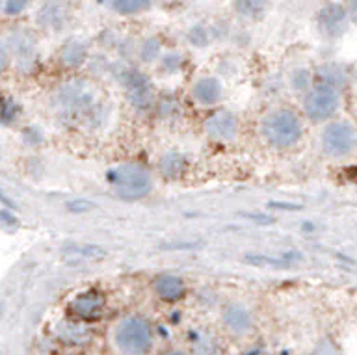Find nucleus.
<instances>
[{
    "label": "nucleus",
    "instance_id": "32",
    "mask_svg": "<svg viewBox=\"0 0 357 355\" xmlns=\"http://www.w3.org/2000/svg\"><path fill=\"white\" fill-rule=\"evenodd\" d=\"M346 10H348L351 24L357 27V0H346Z\"/></svg>",
    "mask_w": 357,
    "mask_h": 355
},
{
    "label": "nucleus",
    "instance_id": "25",
    "mask_svg": "<svg viewBox=\"0 0 357 355\" xmlns=\"http://www.w3.org/2000/svg\"><path fill=\"white\" fill-rule=\"evenodd\" d=\"M156 66H158L160 73H164L166 77H175L186 66V56L181 50H164L160 60L156 61Z\"/></svg>",
    "mask_w": 357,
    "mask_h": 355
},
{
    "label": "nucleus",
    "instance_id": "9",
    "mask_svg": "<svg viewBox=\"0 0 357 355\" xmlns=\"http://www.w3.org/2000/svg\"><path fill=\"white\" fill-rule=\"evenodd\" d=\"M203 134L218 144H231L240 136V117L229 108L218 106L203 119Z\"/></svg>",
    "mask_w": 357,
    "mask_h": 355
},
{
    "label": "nucleus",
    "instance_id": "16",
    "mask_svg": "<svg viewBox=\"0 0 357 355\" xmlns=\"http://www.w3.org/2000/svg\"><path fill=\"white\" fill-rule=\"evenodd\" d=\"M190 162L188 156L183 151L169 149L158 158V173L166 181H178L184 177V173L188 169Z\"/></svg>",
    "mask_w": 357,
    "mask_h": 355
},
{
    "label": "nucleus",
    "instance_id": "6",
    "mask_svg": "<svg viewBox=\"0 0 357 355\" xmlns=\"http://www.w3.org/2000/svg\"><path fill=\"white\" fill-rule=\"evenodd\" d=\"M318 147L329 160H346L357 153V125L344 117L324 123L318 134Z\"/></svg>",
    "mask_w": 357,
    "mask_h": 355
},
{
    "label": "nucleus",
    "instance_id": "20",
    "mask_svg": "<svg viewBox=\"0 0 357 355\" xmlns=\"http://www.w3.org/2000/svg\"><path fill=\"white\" fill-rule=\"evenodd\" d=\"M303 261V255L300 251H284L283 255H264V253H255V255H245V262L259 268H289L296 262Z\"/></svg>",
    "mask_w": 357,
    "mask_h": 355
},
{
    "label": "nucleus",
    "instance_id": "14",
    "mask_svg": "<svg viewBox=\"0 0 357 355\" xmlns=\"http://www.w3.org/2000/svg\"><path fill=\"white\" fill-rule=\"evenodd\" d=\"M69 21V10L63 0H47L38 11V24L43 30L58 32Z\"/></svg>",
    "mask_w": 357,
    "mask_h": 355
},
{
    "label": "nucleus",
    "instance_id": "34",
    "mask_svg": "<svg viewBox=\"0 0 357 355\" xmlns=\"http://www.w3.org/2000/svg\"><path fill=\"white\" fill-rule=\"evenodd\" d=\"M160 355H188L184 350H178V348H173V350H167Z\"/></svg>",
    "mask_w": 357,
    "mask_h": 355
},
{
    "label": "nucleus",
    "instance_id": "30",
    "mask_svg": "<svg viewBox=\"0 0 357 355\" xmlns=\"http://www.w3.org/2000/svg\"><path fill=\"white\" fill-rule=\"evenodd\" d=\"M312 355H337V350H335V346L329 340H322Z\"/></svg>",
    "mask_w": 357,
    "mask_h": 355
},
{
    "label": "nucleus",
    "instance_id": "4",
    "mask_svg": "<svg viewBox=\"0 0 357 355\" xmlns=\"http://www.w3.org/2000/svg\"><path fill=\"white\" fill-rule=\"evenodd\" d=\"M110 75L116 77V80L123 88L125 99L132 110L139 112V114L155 110L158 95H156L155 84L147 73H144L138 67L128 66V63H125V60H119L117 63H112Z\"/></svg>",
    "mask_w": 357,
    "mask_h": 355
},
{
    "label": "nucleus",
    "instance_id": "29",
    "mask_svg": "<svg viewBox=\"0 0 357 355\" xmlns=\"http://www.w3.org/2000/svg\"><path fill=\"white\" fill-rule=\"evenodd\" d=\"M8 63H10V49L4 41H0V75L6 71Z\"/></svg>",
    "mask_w": 357,
    "mask_h": 355
},
{
    "label": "nucleus",
    "instance_id": "33",
    "mask_svg": "<svg viewBox=\"0 0 357 355\" xmlns=\"http://www.w3.org/2000/svg\"><path fill=\"white\" fill-rule=\"evenodd\" d=\"M0 203L4 206H8V209H13V203H11V199H8L2 192H0Z\"/></svg>",
    "mask_w": 357,
    "mask_h": 355
},
{
    "label": "nucleus",
    "instance_id": "13",
    "mask_svg": "<svg viewBox=\"0 0 357 355\" xmlns=\"http://www.w3.org/2000/svg\"><path fill=\"white\" fill-rule=\"evenodd\" d=\"M153 292L164 303H177L184 300L188 292V285L181 275L175 273H160L153 279Z\"/></svg>",
    "mask_w": 357,
    "mask_h": 355
},
{
    "label": "nucleus",
    "instance_id": "7",
    "mask_svg": "<svg viewBox=\"0 0 357 355\" xmlns=\"http://www.w3.org/2000/svg\"><path fill=\"white\" fill-rule=\"evenodd\" d=\"M342 103L344 99L340 89L317 82L301 97V116L312 125H324L339 116Z\"/></svg>",
    "mask_w": 357,
    "mask_h": 355
},
{
    "label": "nucleus",
    "instance_id": "27",
    "mask_svg": "<svg viewBox=\"0 0 357 355\" xmlns=\"http://www.w3.org/2000/svg\"><path fill=\"white\" fill-rule=\"evenodd\" d=\"M30 0H0V13L4 17H19L28 10Z\"/></svg>",
    "mask_w": 357,
    "mask_h": 355
},
{
    "label": "nucleus",
    "instance_id": "12",
    "mask_svg": "<svg viewBox=\"0 0 357 355\" xmlns=\"http://www.w3.org/2000/svg\"><path fill=\"white\" fill-rule=\"evenodd\" d=\"M222 322L229 333L236 335V337H244V335L253 331L255 318H253V312L248 307L233 301V303H227L223 307Z\"/></svg>",
    "mask_w": 357,
    "mask_h": 355
},
{
    "label": "nucleus",
    "instance_id": "1",
    "mask_svg": "<svg viewBox=\"0 0 357 355\" xmlns=\"http://www.w3.org/2000/svg\"><path fill=\"white\" fill-rule=\"evenodd\" d=\"M56 106L67 119H78L88 127H97L108 119L106 103H100L97 91L88 80H71L61 86L56 95Z\"/></svg>",
    "mask_w": 357,
    "mask_h": 355
},
{
    "label": "nucleus",
    "instance_id": "5",
    "mask_svg": "<svg viewBox=\"0 0 357 355\" xmlns=\"http://www.w3.org/2000/svg\"><path fill=\"white\" fill-rule=\"evenodd\" d=\"M112 345L121 355H149L155 346V331L139 315H128L112 329Z\"/></svg>",
    "mask_w": 357,
    "mask_h": 355
},
{
    "label": "nucleus",
    "instance_id": "11",
    "mask_svg": "<svg viewBox=\"0 0 357 355\" xmlns=\"http://www.w3.org/2000/svg\"><path fill=\"white\" fill-rule=\"evenodd\" d=\"M105 307V294L97 289H89L84 290V292H80V294H77L73 298L71 305H69V311H71L78 320L93 322V320H99V318L102 317Z\"/></svg>",
    "mask_w": 357,
    "mask_h": 355
},
{
    "label": "nucleus",
    "instance_id": "15",
    "mask_svg": "<svg viewBox=\"0 0 357 355\" xmlns=\"http://www.w3.org/2000/svg\"><path fill=\"white\" fill-rule=\"evenodd\" d=\"M314 73H317V82L333 86V88L340 89L342 93L351 84V73L340 61H324L314 69Z\"/></svg>",
    "mask_w": 357,
    "mask_h": 355
},
{
    "label": "nucleus",
    "instance_id": "18",
    "mask_svg": "<svg viewBox=\"0 0 357 355\" xmlns=\"http://www.w3.org/2000/svg\"><path fill=\"white\" fill-rule=\"evenodd\" d=\"M91 58L89 54V47L86 41L78 38L67 39L66 43L61 45L60 49V61L69 69H78V67L86 66Z\"/></svg>",
    "mask_w": 357,
    "mask_h": 355
},
{
    "label": "nucleus",
    "instance_id": "10",
    "mask_svg": "<svg viewBox=\"0 0 357 355\" xmlns=\"http://www.w3.org/2000/svg\"><path fill=\"white\" fill-rule=\"evenodd\" d=\"M190 100L197 108L203 110H214L218 106H222L223 97H225V86L222 78L218 75H197L188 86Z\"/></svg>",
    "mask_w": 357,
    "mask_h": 355
},
{
    "label": "nucleus",
    "instance_id": "28",
    "mask_svg": "<svg viewBox=\"0 0 357 355\" xmlns=\"http://www.w3.org/2000/svg\"><path fill=\"white\" fill-rule=\"evenodd\" d=\"M67 211L75 212V214H82V212H89L95 209V203L88 199H75L67 203Z\"/></svg>",
    "mask_w": 357,
    "mask_h": 355
},
{
    "label": "nucleus",
    "instance_id": "22",
    "mask_svg": "<svg viewBox=\"0 0 357 355\" xmlns=\"http://www.w3.org/2000/svg\"><path fill=\"white\" fill-rule=\"evenodd\" d=\"M105 4L119 17H139L153 8V0H105Z\"/></svg>",
    "mask_w": 357,
    "mask_h": 355
},
{
    "label": "nucleus",
    "instance_id": "3",
    "mask_svg": "<svg viewBox=\"0 0 357 355\" xmlns=\"http://www.w3.org/2000/svg\"><path fill=\"white\" fill-rule=\"evenodd\" d=\"M105 181L117 197L127 201L144 199L155 188L153 173L139 162H121L112 166L106 172Z\"/></svg>",
    "mask_w": 357,
    "mask_h": 355
},
{
    "label": "nucleus",
    "instance_id": "2",
    "mask_svg": "<svg viewBox=\"0 0 357 355\" xmlns=\"http://www.w3.org/2000/svg\"><path fill=\"white\" fill-rule=\"evenodd\" d=\"M303 121L300 112L290 106H272L259 119V136L270 149L290 151L303 138Z\"/></svg>",
    "mask_w": 357,
    "mask_h": 355
},
{
    "label": "nucleus",
    "instance_id": "26",
    "mask_svg": "<svg viewBox=\"0 0 357 355\" xmlns=\"http://www.w3.org/2000/svg\"><path fill=\"white\" fill-rule=\"evenodd\" d=\"M19 105L10 97H0V123L2 125H10L19 117Z\"/></svg>",
    "mask_w": 357,
    "mask_h": 355
},
{
    "label": "nucleus",
    "instance_id": "31",
    "mask_svg": "<svg viewBox=\"0 0 357 355\" xmlns=\"http://www.w3.org/2000/svg\"><path fill=\"white\" fill-rule=\"evenodd\" d=\"M268 206H272V209L278 206V211H300L301 209V205H296V203H281V201H272V203H268Z\"/></svg>",
    "mask_w": 357,
    "mask_h": 355
},
{
    "label": "nucleus",
    "instance_id": "8",
    "mask_svg": "<svg viewBox=\"0 0 357 355\" xmlns=\"http://www.w3.org/2000/svg\"><path fill=\"white\" fill-rule=\"evenodd\" d=\"M350 24L351 21L346 4H340L335 0L324 2L314 17V27L326 41H337V39L344 38Z\"/></svg>",
    "mask_w": 357,
    "mask_h": 355
},
{
    "label": "nucleus",
    "instance_id": "19",
    "mask_svg": "<svg viewBox=\"0 0 357 355\" xmlns=\"http://www.w3.org/2000/svg\"><path fill=\"white\" fill-rule=\"evenodd\" d=\"M317 84V73L309 66H296L292 67L287 75V88L290 93L296 97H303Z\"/></svg>",
    "mask_w": 357,
    "mask_h": 355
},
{
    "label": "nucleus",
    "instance_id": "24",
    "mask_svg": "<svg viewBox=\"0 0 357 355\" xmlns=\"http://www.w3.org/2000/svg\"><path fill=\"white\" fill-rule=\"evenodd\" d=\"M184 39L194 49H206V47H211L216 41V32H214V27H211V24L197 22V24H192L186 30Z\"/></svg>",
    "mask_w": 357,
    "mask_h": 355
},
{
    "label": "nucleus",
    "instance_id": "23",
    "mask_svg": "<svg viewBox=\"0 0 357 355\" xmlns=\"http://www.w3.org/2000/svg\"><path fill=\"white\" fill-rule=\"evenodd\" d=\"M162 52H164V41L158 36H145L144 39L138 41V49H136V58L139 63L151 66L160 60Z\"/></svg>",
    "mask_w": 357,
    "mask_h": 355
},
{
    "label": "nucleus",
    "instance_id": "21",
    "mask_svg": "<svg viewBox=\"0 0 357 355\" xmlns=\"http://www.w3.org/2000/svg\"><path fill=\"white\" fill-rule=\"evenodd\" d=\"M268 10H270V0H233V11L244 21H262Z\"/></svg>",
    "mask_w": 357,
    "mask_h": 355
},
{
    "label": "nucleus",
    "instance_id": "17",
    "mask_svg": "<svg viewBox=\"0 0 357 355\" xmlns=\"http://www.w3.org/2000/svg\"><path fill=\"white\" fill-rule=\"evenodd\" d=\"M6 45L11 50V54L17 56V60L30 61L33 58V52H36L38 39L28 28H17L8 36V43Z\"/></svg>",
    "mask_w": 357,
    "mask_h": 355
}]
</instances>
